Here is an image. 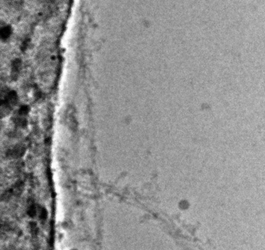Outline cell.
Segmentation results:
<instances>
[{"label": "cell", "instance_id": "obj_3", "mask_svg": "<svg viewBox=\"0 0 265 250\" xmlns=\"http://www.w3.org/2000/svg\"><path fill=\"white\" fill-rule=\"evenodd\" d=\"M20 71V62L18 61H15L14 62V64L13 66V71H12V77L13 78H16L18 76V73H19Z\"/></svg>", "mask_w": 265, "mask_h": 250}, {"label": "cell", "instance_id": "obj_2", "mask_svg": "<svg viewBox=\"0 0 265 250\" xmlns=\"http://www.w3.org/2000/svg\"><path fill=\"white\" fill-rule=\"evenodd\" d=\"M26 149L21 145H17L12 147L7 151L6 156L9 159H18L21 157L25 153Z\"/></svg>", "mask_w": 265, "mask_h": 250}, {"label": "cell", "instance_id": "obj_1", "mask_svg": "<svg viewBox=\"0 0 265 250\" xmlns=\"http://www.w3.org/2000/svg\"><path fill=\"white\" fill-rule=\"evenodd\" d=\"M18 101V95L14 91H7L1 94V113L3 116L8 113Z\"/></svg>", "mask_w": 265, "mask_h": 250}, {"label": "cell", "instance_id": "obj_5", "mask_svg": "<svg viewBox=\"0 0 265 250\" xmlns=\"http://www.w3.org/2000/svg\"><path fill=\"white\" fill-rule=\"evenodd\" d=\"M29 108H28V106H26V105L22 106L19 109V112H18V113H19V116H24V115L27 114L28 112H29Z\"/></svg>", "mask_w": 265, "mask_h": 250}, {"label": "cell", "instance_id": "obj_4", "mask_svg": "<svg viewBox=\"0 0 265 250\" xmlns=\"http://www.w3.org/2000/svg\"><path fill=\"white\" fill-rule=\"evenodd\" d=\"M66 119H67L68 123L69 124V126H72V128L73 127L76 126V120L75 118L73 117V113L72 111H70V113H69V111H67V116H66Z\"/></svg>", "mask_w": 265, "mask_h": 250}]
</instances>
